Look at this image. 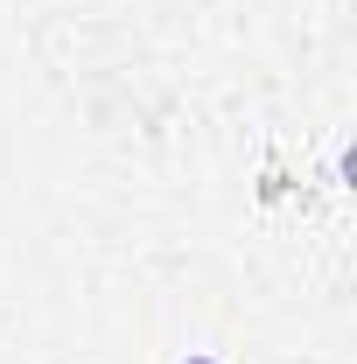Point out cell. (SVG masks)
<instances>
[{"label": "cell", "instance_id": "cell-1", "mask_svg": "<svg viewBox=\"0 0 357 364\" xmlns=\"http://www.w3.org/2000/svg\"><path fill=\"white\" fill-rule=\"evenodd\" d=\"M182 364H218V358H211V350H189V358H182Z\"/></svg>", "mask_w": 357, "mask_h": 364}]
</instances>
